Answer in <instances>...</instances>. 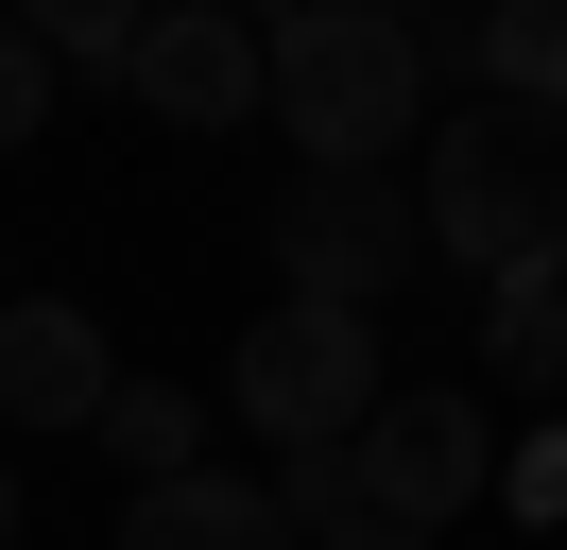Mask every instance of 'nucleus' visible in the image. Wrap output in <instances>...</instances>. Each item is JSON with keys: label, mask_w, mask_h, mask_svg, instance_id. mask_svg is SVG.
<instances>
[{"label": "nucleus", "mask_w": 567, "mask_h": 550, "mask_svg": "<svg viewBox=\"0 0 567 550\" xmlns=\"http://www.w3.org/2000/svg\"><path fill=\"white\" fill-rule=\"evenodd\" d=\"M35 138H52V52L0 18V155H35Z\"/></svg>", "instance_id": "obj_14"}, {"label": "nucleus", "mask_w": 567, "mask_h": 550, "mask_svg": "<svg viewBox=\"0 0 567 550\" xmlns=\"http://www.w3.org/2000/svg\"><path fill=\"white\" fill-rule=\"evenodd\" d=\"M379 18H447V0H379Z\"/></svg>", "instance_id": "obj_17"}, {"label": "nucleus", "mask_w": 567, "mask_h": 550, "mask_svg": "<svg viewBox=\"0 0 567 550\" xmlns=\"http://www.w3.org/2000/svg\"><path fill=\"white\" fill-rule=\"evenodd\" d=\"M0 309H18V293H0Z\"/></svg>", "instance_id": "obj_19"}, {"label": "nucleus", "mask_w": 567, "mask_h": 550, "mask_svg": "<svg viewBox=\"0 0 567 550\" xmlns=\"http://www.w3.org/2000/svg\"><path fill=\"white\" fill-rule=\"evenodd\" d=\"M310 550H447V533H413V516H327Z\"/></svg>", "instance_id": "obj_15"}, {"label": "nucleus", "mask_w": 567, "mask_h": 550, "mask_svg": "<svg viewBox=\"0 0 567 550\" xmlns=\"http://www.w3.org/2000/svg\"><path fill=\"white\" fill-rule=\"evenodd\" d=\"M86 447H104L121 481H189V465H207V412H189V378H121Z\"/></svg>", "instance_id": "obj_11"}, {"label": "nucleus", "mask_w": 567, "mask_h": 550, "mask_svg": "<svg viewBox=\"0 0 567 550\" xmlns=\"http://www.w3.org/2000/svg\"><path fill=\"white\" fill-rule=\"evenodd\" d=\"M224 412H241L258 447H361L395 412V361H379V309H327V293H276L241 327V361H224Z\"/></svg>", "instance_id": "obj_3"}, {"label": "nucleus", "mask_w": 567, "mask_h": 550, "mask_svg": "<svg viewBox=\"0 0 567 550\" xmlns=\"http://www.w3.org/2000/svg\"><path fill=\"white\" fill-rule=\"evenodd\" d=\"M104 396H121V361H104V327L70 293L0 309V430H104Z\"/></svg>", "instance_id": "obj_7"}, {"label": "nucleus", "mask_w": 567, "mask_h": 550, "mask_svg": "<svg viewBox=\"0 0 567 550\" xmlns=\"http://www.w3.org/2000/svg\"><path fill=\"white\" fill-rule=\"evenodd\" d=\"M430 241H447L482 293H516V275H567V103H482L464 86V121L430 138Z\"/></svg>", "instance_id": "obj_1"}, {"label": "nucleus", "mask_w": 567, "mask_h": 550, "mask_svg": "<svg viewBox=\"0 0 567 550\" xmlns=\"http://www.w3.org/2000/svg\"><path fill=\"white\" fill-rule=\"evenodd\" d=\"M276 138H310V172H395L430 138V52L379 0H292L276 18Z\"/></svg>", "instance_id": "obj_2"}, {"label": "nucleus", "mask_w": 567, "mask_h": 550, "mask_svg": "<svg viewBox=\"0 0 567 550\" xmlns=\"http://www.w3.org/2000/svg\"><path fill=\"white\" fill-rule=\"evenodd\" d=\"M482 499H498V412H464V378L447 396H395L379 430H361V516L447 533V516H482Z\"/></svg>", "instance_id": "obj_6"}, {"label": "nucleus", "mask_w": 567, "mask_h": 550, "mask_svg": "<svg viewBox=\"0 0 567 550\" xmlns=\"http://www.w3.org/2000/svg\"><path fill=\"white\" fill-rule=\"evenodd\" d=\"M430 258H447V241H430L413 172H292V190H276V275L327 293V309H395Z\"/></svg>", "instance_id": "obj_4"}, {"label": "nucleus", "mask_w": 567, "mask_h": 550, "mask_svg": "<svg viewBox=\"0 0 567 550\" xmlns=\"http://www.w3.org/2000/svg\"><path fill=\"white\" fill-rule=\"evenodd\" d=\"M121 550H310V533H292L276 481L189 465V481H138V499H121Z\"/></svg>", "instance_id": "obj_8"}, {"label": "nucleus", "mask_w": 567, "mask_h": 550, "mask_svg": "<svg viewBox=\"0 0 567 550\" xmlns=\"http://www.w3.org/2000/svg\"><path fill=\"white\" fill-rule=\"evenodd\" d=\"M498 499H516L533 533H550V516H567V412H533V430L498 447Z\"/></svg>", "instance_id": "obj_13"}, {"label": "nucleus", "mask_w": 567, "mask_h": 550, "mask_svg": "<svg viewBox=\"0 0 567 550\" xmlns=\"http://www.w3.org/2000/svg\"><path fill=\"white\" fill-rule=\"evenodd\" d=\"M482 396L567 412V275H516V293H482Z\"/></svg>", "instance_id": "obj_9"}, {"label": "nucleus", "mask_w": 567, "mask_h": 550, "mask_svg": "<svg viewBox=\"0 0 567 550\" xmlns=\"http://www.w3.org/2000/svg\"><path fill=\"white\" fill-rule=\"evenodd\" d=\"M241 18H258V34H276V18H292V0H241Z\"/></svg>", "instance_id": "obj_18"}, {"label": "nucleus", "mask_w": 567, "mask_h": 550, "mask_svg": "<svg viewBox=\"0 0 567 550\" xmlns=\"http://www.w3.org/2000/svg\"><path fill=\"white\" fill-rule=\"evenodd\" d=\"M0 18L35 34L52 69H138V34H155V0H0Z\"/></svg>", "instance_id": "obj_12"}, {"label": "nucleus", "mask_w": 567, "mask_h": 550, "mask_svg": "<svg viewBox=\"0 0 567 550\" xmlns=\"http://www.w3.org/2000/svg\"><path fill=\"white\" fill-rule=\"evenodd\" d=\"M0 550H18V430H0Z\"/></svg>", "instance_id": "obj_16"}, {"label": "nucleus", "mask_w": 567, "mask_h": 550, "mask_svg": "<svg viewBox=\"0 0 567 550\" xmlns=\"http://www.w3.org/2000/svg\"><path fill=\"white\" fill-rule=\"evenodd\" d=\"M464 86L482 103H567V0H464Z\"/></svg>", "instance_id": "obj_10"}, {"label": "nucleus", "mask_w": 567, "mask_h": 550, "mask_svg": "<svg viewBox=\"0 0 567 550\" xmlns=\"http://www.w3.org/2000/svg\"><path fill=\"white\" fill-rule=\"evenodd\" d=\"M121 86H138L173 138H224V121H258V103H276V34H258L241 0H155V34H138V69H121Z\"/></svg>", "instance_id": "obj_5"}]
</instances>
